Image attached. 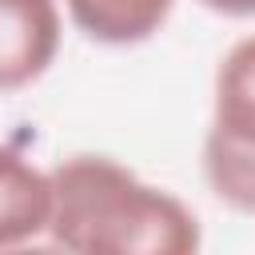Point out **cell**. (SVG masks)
Instances as JSON below:
<instances>
[{"label": "cell", "instance_id": "obj_4", "mask_svg": "<svg viewBox=\"0 0 255 255\" xmlns=\"http://www.w3.org/2000/svg\"><path fill=\"white\" fill-rule=\"evenodd\" d=\"M207 135L255 151V36H243L219 60L215 112Z\"/></svg>", "mask_w": 255, "mask_h": 255}, {"label": "cell", "instance_id": "obj_7", "mask_svg": "<svg viewBox=\"0 0 255 255\" xmlns=\"http://www.w3.org/2000/svg\"><path fill=\"white\" fill-rule=\"evenodd\" d=\"M199 4L219 16H255V0H199Z\"/></svg>", "mask_w": 255, "mask_h": 255}, {"label": "cell", "instance_id": "obj_2", "mask_svg": "<svg viewBox=\"0 0 255 255\" xmlns=\"http://www.w3.org/2000/svg\"><path fill=\"white\" fill-rule=\"evenodd\" d=\"M56 0H0V92L36 84L60 52Z\"/></svg>", "mask_w": 255, "mask_h": 255}, {"label": "cell", "instance_id": "obj_6", "mask_svg": "<svg viewBox=\"0 0 255 255\" xmlns=\"http://www.w3.org/2000/svg\"><path fill=\"white\" fill-rule=\"evenodd\" d=\"M203 175L227 207L255 215V151L207 135L203 139Z\"/></svg>", "mask_w": 255, "mask_h": 255}, {"label": "cell", "instance_id": "obj_3", "mask_svg": "<svg viewBox=\"0 0 255 255\" xmlns=\"http://www.w3.org/2000/svg\"><path fill=\"white\" fill-rule=\"evenodd\" d=\"M52 171L36 167L12 147H0V247H20L48 235Z\"/></svg>", "mask_w": 255, "mask_h": 255}, {"label": "cell", "instance_id": "obj_1", "mask_svg": "<svg viewBox=\"0 0 255 255\" xmlns=\"http://www.w3.org/2000/svg\"><path fill=\"white\" fill-rule=\"evenodd\" d=\"M48 235L76 255H191L203 239L183 199L108 155H72L52 167Z\"/></svg>", "mask_w": 255, "mask_h": 255}, {"label": "cell", "instance_id": "obj_5", "mask_svg": "<svg viewBox=\"0 0 255 255\" xmlns=\"http://www.w3.org/2000/svg\"><path fill=\"white\" fill-rule=\"evenodd\" d=\"M64 4H68L72 24L88 40L108 44V48L151 40L175 8V0H64Z\"/></svg>", "mask_w": 255, "mask_h": 255}]
</instances>
